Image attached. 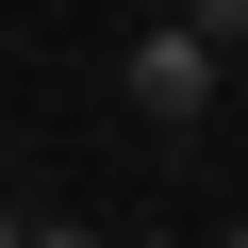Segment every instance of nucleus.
Returning a JSON list of instances; mask_svg holds the SVG:
<instances>
[{"instance_id": "f257e3e1", "label": "nucleus", "mask_w": 248, "mask_h": 248, "mask_svg": "<svg viewBox=\"0 0 248 248\" xmlns=\"http://www.w3.org/2000/svg\"><path fill=\"white\" fill-rule=\"evenodd\" d=\"M215 83H232V50H215L199 17H149L133 50H116V99H133L149 133H199V116H215Z\"/></svg>"}, {"instance_id": "f03ea898", "label": "nucleus", "mask_w": 248, "mask_h": 248, "mask_svg": "<svg viewBox=\"0 0 248 248\" xmlns=\"http://www.w3.org/2000/svg\"><path fill=\"white\" fill-rule=\"evenodd\" d=\"M182 17H199V33H215V50H248V0H182Z\"/></svg>"}]
</instances>
